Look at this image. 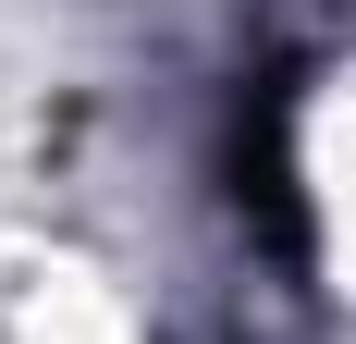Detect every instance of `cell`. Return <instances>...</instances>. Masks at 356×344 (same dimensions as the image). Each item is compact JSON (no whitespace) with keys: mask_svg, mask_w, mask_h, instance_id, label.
Segmentation results:
<instances>
[{"mask_svg":"<svg viewBox=\"0 0 356 344\" xmlns=\"http://www.w3.org/2000/svg\"><path fill=\"white\" fill-rule=\"evenodd\" d=\"M295 111H307V49H246L234 86H221V209H234L246 258L307 283L320 271V209L295 185Z\"/></svg>","mask_w":356,"mask_h":344,"instance_id":"obj_1","label":"cell"}]
</instances>
